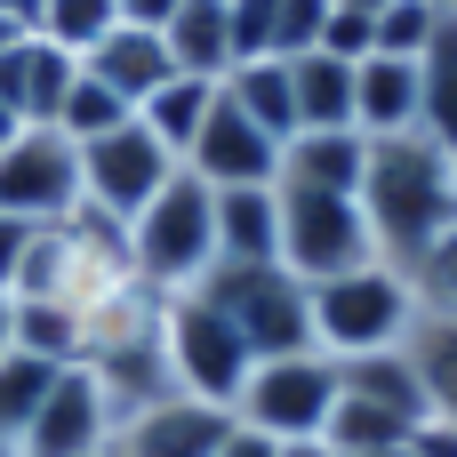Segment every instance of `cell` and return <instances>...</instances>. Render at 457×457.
Masks as SVG:
<instances>
[{
	"mask_svg": "<svg viewBox=\"0 0 457 457\" xmlns=\"http://www.w3.org/2000/svg\"><path fill=\"white\" fill-rule=\"evenodd\" d=\"M177 16V0H120V24H145V32H161Z\"/></svg>",
	"mask_w": 457,
	"mask_h": 457,
	"instance_id": "36",
	"label": "cell"
},
{
	"mask_svg": "<svg viewBox=\"0 0 457 457\" xmlns=\"http://www.w3.org/2000/svg\"><path fill=\"white\" fill-rule=\"evenodd\" d=\"M8 353H32L48 370L88 361V313H80V297H16L8 305Z\"/></svg>",
	"mask_w": 457,
	"mask_h": 457,
	"instance_id": "17",
	"label": "cell"
},
{
	"mask_svg": "<svg viewBox=\"0 0 457 457\" xmlns=\"http://www.w3.org/2000/svg\"><path fill=\"white\" fill-rule=\"evenodd\" d=\"M225 434H233V410L193 402V394H169V402L120 418L112 442H104V457H217Z\"/></svg>",
	"mask_w": 457,
	"mask_h": 457,
	"instance_id": "12",
	"label": "cell"
},
{
	"mask_svg": "<svg viewBox=\"0 0 457 457\" xmlns=\"http://www.w3.org/2000/svg\"><path fill=\"white\" fill-rule=\"evenodd\" d=\"M209 104H217V80H193V72H177V80H161L145 104H137V120L185 161L193 153V137H201V120H209Z\"/></svg>",
	"mask_w": 457,
	"mask_h": 457,
	"instance_id": "24",
	"label": "cell"
},
{
	"mask_svg": "<svg viewBox=\"0 0 457 457\" xmlns=\"http://www.w3.org/2000/svg\"><path fill=\"white\" fill-rule=\"evenodd\" d=\"M72 72H80V56H64V48H48L40 32H24V40L0 56V96L16 104L24 129H56V104H64Z\"/></svg>",
	"mask_w": 457,
	"mask_h": 457,
	"instance_id": "13",
	"label": "cell"
},
{
	"mask_svg": "<svg viewBox=\"0 0 457 457\" xmlns=\"http://www.w3.org/2000/svg\"><path fill=\"white\" fill-rule=\"evenodd\" d=\"M104 442H112V402H104L96 370L72 361V370H56L32 426L16 434V457H104Z\"/></svg>",
	"mask_w": 457,
	"mask_h": 457,
	"instance_id": "10",
	"label": "cell"
},
{
	"mask_svg": "<svg viewBox=\"0 0 457 457\" xmlns=\"http://www.w3.org/2000/svg\"><path fill=\"white\" fill-rule=\"evenodd\" d=\"M281 457H337L329 442H281Z\"/></svg>",
	"mask_w": 457,
	"mask_h": 457,
	"instance_id": "38",
	"label": "cell"
},
{
	"mask_svg": "<svg viewBox=\"0 0 457 457\" xmlns=\"http://www.w3.org/2000/svg\"><path fill=\"white\" fill-rule=\"evenodd\" d=\"M361 217L378 233L386 265H410L434 233L457 225V153L442 137L410 129V137H370V169H361Z\"/></svg>",
	"mask_w": 457,
	"mask_h": 457,
	"instance_id": "1",
	"label": "cell"
},
{
	"mask_svg": "<svg viewBox=\"0 0 457 457\" xmlns=\"http://www.w3.org/2000/svg\"><path fill=\"white\" fill-rule=\"evenodd\" d=\"M410 321H418V297H410V281H402L386 257H378V265H353V273H337V281H313V345H321L329 361L386 353V345L410 337Z\"/></svg>",
	"mask_w": 457,
	"mask_h": 457,
	"instance_id": "3",
	"label": "cell"
},
{
	"mask_svg": "<svg viewBox=\"0 0 457 457\" xmlns=\"http://www.w3.org/2000/svg\"><path fill=\"white\" fill-rule=\"evenodd\" d=\"M361 457H410V450H361Z\"/></svg>",
	"mask_w": 457,
	"mask_h": 457,
	"instance_id": "42",
	"label": "cell"
},
{
	"mask_svg": "<svg viewBox=\"0 0 457 457\" xmlns=\"http://www.w3.org/2000/svg\"><path fill=\"white\" fill-rule=\"evenodd\" d=\"M201 297L249 337L257 361L273 353H313V289L289 265H209Z\"/></svg>",
	"mask_w": 457,
	"mask_h": 457,
	"instance_id": "4",
	"label": "cell"
},
{
	"mask_svg": "<svg viewBox=\"0 0 457 457\" xmlns=\"http://www.w3.org/2000/svg\"><path fill=\"white\" fill-rule=\"evenodd\" d=\"M289 88H297V129H353V64L329 48L289 56Z\"/></svg>",
	"mask_w": 457,
	"mask_h": 457,
	"instance_id": "21",
	"label": "cell"
},
{
	"mask_svg": "<svg viewBox=\"0 0 457 457\" xmlns=\"http://www.w3.org/2000/svg\"><path fill=\"white\" fill-rule=\"evenodd\" d=\"M48 386H56L48 361H32V353H0V442H16V434L32 426V410H40Z\"/></svg>",
	"mask_w": 457,
	"mask_h": 457,
	"instance_id": "30",
	"label": "cell"
},
{
	"mask_svg": "<svg viewBox=\"0 0 457 457\" xmlns=\"http://www.w3.org/2000/svg\"><path fill=\"white\" fill-rule=\"evenodd\" d=\"M185 169H193L209 193H233V185H281V145H273V137L225 96V80H217V104H209V120H201Z\"/></svg>",
	"mask_w": 457,
	"mask_h": 457,
	"instance_id": "11",
	"label": "cell"
},
{
	"mask_svg": "<svg viewBox=\"0 0 457 457\" xmlns=\"http://www.w3.org/2000/svg\"><path fill=\"white\" fill-rule=\"evenodd\" d=\"M32 8H40V0H0V16H16V24H32Z\"/></svg>",
	"mask_w": 457,
	"mask_h": 457,
	"instance_id": "40",
	"label": "cell"
},
{
	"mask_svg": "<svg viewBox=\"0 0 457 457\" xmlns=\"http://www.w3.org/2000/svg\"><path fill=\"white\" fill-rule=\"evenodd\" d=\"M8 305H16V297H8V289H0V353H8Z\"/></svg>",
	"mask_w": 457,
	"mask_h": 457,
	"instance_id": "41",
	"label": "cell"
},
{
	"mask_svg": "<svg viewBox=\"0 0 457 457\" xmlns=\"http://www.w3.org/2000/svg\"><path fill=\"white\" fill-rule=\"evenodd\" d=\"M353 129L361 137H410L418 129V64L410 56H361L353 64Z\"/></svg>",
	"mask_w": 457,
	"mask_h": 457,
	"instance_id": "18",
	"label": "cell"
},
{
	"mask_svg": "<svg viewBox=\"0 0 457 457\" xmlns=\"http://www.w3.org/2000/svg\"><path fill=\"white\" fill-rule=\"evenodd\" d=\"M217 457H281V442H265V434H249V426H233L225 434V450Z\"/></svg>",
	"mask_w": 457,
	"mask_h": 457,
	"instance_id": "37",
	"label": "cell"
},
{
	"mask_svg": "<svg viewBox=\"0 0 457 457\" xmlns=\"http://www.w3.org/2000/svg\"><path fill=\"white\" fill-rule=\"evenodd\" d=\"M80 209V145L64 129H16L0 145V217L64 225Z\"/></svg>",
	"mask_w": 457,
	"mask_h": 457,
	"instance_id": "9",
	"label": "cell"
},
{
	"mask_svg": "<svg viewBox=\"0 0 457 457\" xmlns=\"http://www.w3.org/2000/svg\"><path fill=\"white\" fill-rule=\"evenodd\" d=\"M217 265H281V193L273 185L217 193Z\"/></svg>",
	"mask_w": 457,
	"mask_h": 457,
	"instance_id": "16",
	"label": "cell"
},
{
	"mask_svg": "<svg viewBox=\"0 0 457 457\" xmlns=\"http://www.w3.org/2000/svg\"><path fill=\"white\" fill-rule=\"evenodd\" d=\"M337 386L345 394H361V402H378V410H394V418H434V402H426V378H418V361H410V345H386V353H353V361H337Z\"/></svg>",
	"mask_w": 457,
	"mask_h": 457,
	"instance_id": "20",
	"label": "cell"
},
{
	"mask_svg": "<svg viewBox=\"0 0 457 457\" xmlns=\"http://www.w3.org/2000/svg\"><path fill=\"white\" fill-rule=\"evenodd\" d=\"M418 129L457 153V16H442V32L418 56Z\"/></svg>",
	"mask_w": 457,
	"mask_h": 457,
	"instance_id": "23",
	"label": "cell"
},
{
	"mask_svg": "<svg viewBox=\"0 0 457 457\" xmlns=\"http://www.w3.org/2000/svg\"><path fill=\"white\" fill-rule=\"evenodd\" d=\"M281 193V265L313 289L353 265H378V233L361 217V193H313V185H273Z\"/></svg>",
	"mask_w": 457,
	"mask_h": 457,
	"instance_id": "6",
	"label": "cell"
},
{
	"mask_svg": "<svg viewBox=\"0 0 457 457\" xmlns=\"http://www.w3.org/2000/svg\"><path fill=\"white\" fill-rule=\"evenodd\" d=\"M337 410V361L313 353H273L249 370V386L233 394V426L265 434V442H321Z\"/></svg>",
	"mask_w": 457,
	"mask_h": 457,
	"instance_id": "7",
	"label": "cell"
},
{
	"mask_svg": "<svg viewBox=\"0 0 457 457\" xmlns=\"http://www.w3.org/2000/svg\"><path fill=\"white\" fill-rule=\"evenodd\" d=\"M185 161L145 129V120H120L112 137H96V145H80V209H96V217H112V225H129L169 177H177Z\"/></svg>",
	"mask_w": 457,
	"mask_h": 457,
	"instance_id": "8",
	"label": "cell"
},
{
	"mask_svg": "<svg viewBox=\"0 0 457 457\" xmlns=\"http://www.w3.org/2000/svg\"><path fill=\"white\" fill-rule=\"evenodd\" d=\"M120 120H137L129 96H112L96 72H72V88H64V104H56V129H64L72 145H96V137H112Z\"/></svg>",
	"mask_w": 457,
	"mask_h": 457,
	"instance_id": "28",
	"label": "cell"
},
{
	"mask_svg": "<svg viewBox=\"0 0 457 457\" xmlns=\"http://www.w3.org/2000/svg\"><path fill=\"white\" fill-rule=\"evenodd\" d=\"M32 233H40V225H24V217H0V289H16V273H24V249H32Z\"/></svg>",
	"mask_w": 457,
	"mask_h": 457,
	"instance_id": "34",
	"label": "cell"
},
{
	"mask_svg": "<svg viewBox=\"0 0 457 457\" xmlns=\"http://www.w3.org/2000/svg\"><path fill=\"white\" fill-rule=\"evenodd\" d=\"M0 457H16V442H0Z\"/></svg>",
	"mask_w": 457,
	"mask_h": 457,
	"instance_id": "44",
	"label": "cell"
},
{
	"mask_svg": "<svg viewBox=\"0 0 457 457\" xmlns=\"http://www.w3.org/2000/svg\"><path fill=\"white\" fill-rule=\"evenodd\" d=\"M402 345H410V361L426 378V402L442 418H457V313H418Z\"/></svg>",
	"mask_w": 457,
	"mask_h": 457,
	"instance_id": "26",
	"label": "cell"
},
{
	"mask_svg": "<svg viewBox=\"0 0 457 457\" xmlns=\"http://www.w3.org/2000/svg\"><path fill=\"white\" fill-rule=\"evenodd\" d=\"M217 265V193L177 169L137 217H129V273L153 289V297H185L201 289V273Z\"/></svg>",
	"mask_w": 457,
	"mask_h": 457,
	"instance_id": "2",
	"label": "cell"
},
{
	"mask_svg": "<svg viewBox=\"0 0 457 457\" xmlns=\"http://www.w3.org/2000/svg\"><path fill=\"white\" fill-rule=\"evenodd\" d=\"M442 32V8L434 0H378V56H426V40Z\"/></svg>",
	"mask_w": 457,
	"mask_h": 457,
	"instance_id": "31",
	"label": "cell"
},
{
	"mask_svg": "<svg viewBox=\"0 0 457 457\" xmlns=\"http://www.w3.org/2000/svg\"><path fill=\"white\" fill-rule=\"evenodd\" d=\"M161 353H169V386L193 394V402H217V410H233V394H241L249 370H257L249 337H241L201 289L161 297Z\"/></svg>",
	"mask_w": 457,
	"mask_h": 457,
	"instance_id": "5",
	"label": "cell"
},
{
	"mask_svg": "<svg viewBox=\"0 0 457 457\" xmlns=\"http://www.w3.org/2000/svg\"><path fill=\"white\" fill-rule=\"evenodd\" d=\"M169 64L193 80H225L233 72V0H177V16L161 24Z\"/></svg>",
	"mask_w": 457,
	"mask_h": 457,
	"instance_id": "19",
	"label": "cell"
},
{
	"mask_svg": "<svg viewBox=\"0 0 457 457\" xmlns=\"http://www.w3.org/2000/svg\"><path fill=\"white\" fill-rule=\"evenodd\" d=\"M410 418H394V410H378V402H361V394H345L337 386V410H329V450L337 457H361V450H410Z\"/></svg>",
	"mask_w": 457,
	"mask_h": 457,
	"instance_id": "25",
	"label": "cell"
},
{
	"mask_svg": "<svg viewBox=\"0 0 457 457\" xmlns=\"http://www.w3.org/2000/svg\"><path fill=\"white\" fill-rule=\"evenodd\" d=\"M410 457H457V418H418V434H410Z\"/></svg>",
	"mask_w": 457,
	"mask_h": 457,
	"instance_id": "35",
	"label": "cell"
},
{
	"mask_svg": "<svg viewBox=\"0 0 457 457\" xmlns=\"http://www.w3.org/2000/svg\"><path fill=\"white\" fill-rule=\"evenodd\" d=\"M225 96L273 137V145H289L297 137V88H289V56H249V64H233L225 72Z\"/></svg>",
	"mask_w": 457,
	"mask_h": 457,
	"instance_id": "22",
	"label": "cell"
},
{
	"mask_svg": "<svg viewBox=\"0 0 457 457\" xmlns=\"http://www.w3.org/2000/svg\"><path fill=\"white\" fill-rule=\"evenodd\" d=\"M329 8H337V0H273V56H305V48H321Z\"/></svg>",
	"mask_w": 457,
	"mask_h": 457,
	"instance_id": "32",
	"label": "cell"
},
{
	"mask_svg": "<svg viewBox=\"0 0 457 457\" xmlns=\"http://www.w3.org/2000/svg\"><path fill=\"white\" fill-rule=\"evenodd\" d=\"M80 72H96L112 96H129V112L161 88V80H177V64H169V40L161 32H145V24H112L88 56H80Z\"/></svg>",
	"mask_w": 457,
	"mask_h": 457,
	"instance_id": "14",
	"label": "cell"
},
{
	"mask_svg": "<svg viewBox=\"0 0 457 457\" xmlns=\"http://www.w3.org/2000/svg\"><path fill=\"white\" fill-rule=\"evenodd\" d=\"M112 24H120V0H40L32 8V32L48 48H64V56H88Z\"/></svg>",
	"mask_w": 457,
	"mask_h": 457,
	"instance_id": "27",
	"label": "cell"
},
{
	"mask_svg": "<svg viewBox=\"0 0 457 457\" xmlns=\"http://www.w3.org/2000/svg\"><path fill=\"white\" fill-rule=\"evenodd\" d=\"M434 8H442V16H457V0H434Z\"/></svg>",
	"mask_w": 457,
	"mask_h": 457,
	"instance_id": "43",
	"label": "cell"
},
{
	"mask_svg": "<svg viewBox=\"0 0 457 457\" xmlns=\"http://www.w3.org/2000/svg\"><path fill=\"white\" fill-rule=\"evenodd\" d=\"M16 129H24V120H16V104H8V96H0V145H8V137H16Z\"/></svg>",
	"mask_w": 457,
	"mask_h": 457,
	"instance_id": "39",
	"label": "cell"
},
{
	"mask_svg": "<svg viewBox=\"0 0 457 457\" xmlns=\"http://www.w3.org/2000/svg\"><path fill=\"white\" fill-rule=\"evenodd\" d=\"M321 48H329V56H345V64L378 56V8H353V0H337V8H329V24H321Z\"/></svg>",
	"mask_w": 457,
	"mask_h": 457,
	"instance_id": "33",
	"label": "cell"
},
{
	"mask_svg": "<svg viewBox=\"0 0 457 457\" xmlns=\"http://www.w3.org/2000/svg\"><path fill=\"white\" fill-rule=\"evenodd\" d=\"M370 169V137L361 129H297L281 145V185H313V193H361Z\"/></svg>",
	"mask_w": 457,
	"mask_h": 457,
	"instance_id": "15",
	"label": "cell"
},
{
	"mask_svg": "<svg viewBox=\"0 0 457 457\" xmlns=\"http://www.w3.org/2000/svg\"><path fill=\"white\" fill-rule=\"evenodd\" d=\"M402 281H410V297H418V313H457V225L450 233H434L410 265H394Z\"/></svg>",
	"mask_w": 457,
	"mask_h": 457,
	"instance_id": "29",
	"label": "cell"
}]
</instances>
